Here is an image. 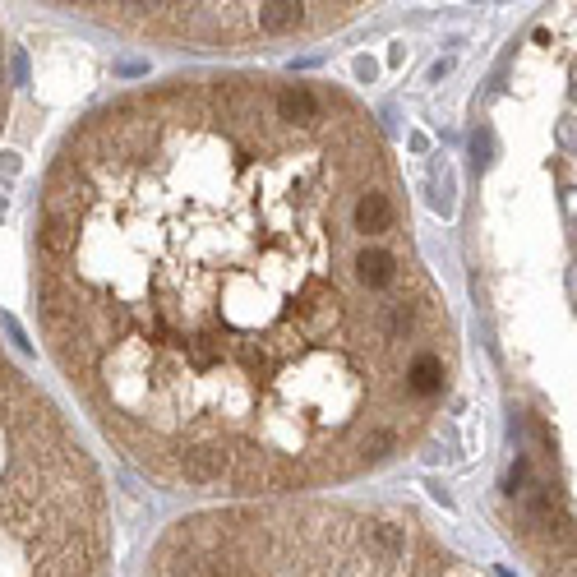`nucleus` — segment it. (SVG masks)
<instances>
[{"label": "nucleus", "instance_id": "obj_1", "mask_svg": "<svg viewBox=\"0 0 577 577\" xmlns=\"http://www.w3.org/2000/svg\"><path fill=\"white\" fill-rule=\"evenodd\" d=\"M393 176L342 102L208 79L97 111L37 217V310L84 402L176 485L301 490L379 467L448 388L411 245L356 199Z\"/></svg>", "mask_w": 577, "mask_h": 577}, {"label": "nucleus", "instance_id": "obj_2", "mask_svg": "<svg viewBox=\"0 0 577 577\" xmlns=\"http://www.w3.org/2000/svg\"><path fill=\"white\" fill-rule=\"evenodd\" d=\"M314 5H291V0H268V5H254V24L259 33H296V28L310 24Z\"/></svg>", "mask_w": 577, "mask_h": 577}, {"label": "nucleus", "instance_id": "obj_3", "mask_svg": "<svg viewBox=\"0 0 577 577\" xmlns=\"http://www.w3.org/2000/svg\"><path fill=\"white\" fill-rule=\"evenodd\" d=\"M0 370H5V361H0Z\"/></svg>", "mask_w": 577, "mask_h": 577}]
</instances>
